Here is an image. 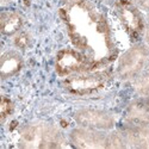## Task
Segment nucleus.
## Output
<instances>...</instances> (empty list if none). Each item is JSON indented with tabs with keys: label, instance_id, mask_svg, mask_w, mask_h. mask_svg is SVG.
<instances>
[{
	"label": "nucleus",
	"instance_id": "1",
	"mask_svg": "<svg viewBox=\"0 0 149 149\" xmlns=\"http://www.w3.org/2000/svg\"><path fill=\"white\" fill-rule=\"evenodd\" d=\"M60 16L73 47L102 69L116 57L117 49L105 15L90 0H63Z\"/></svg>",
	"mask_w": 149,
	"mask_h": 149
},
{
	"label": "nucleus",
	"instance_id": "2",
	"mask_svg": "<svg viewBox=\"0 0 149 149\" xmlns=\"http://www.w3.org/2000/svg\"><path fill=\"white\" fill-rule=\"evenodd\" d=\"M66 146V139L62 131L52 123H30L19 131L18 147L23 149H50Z\"/></svg>",
	"mask_w": 149,
	"mask_h": 149
},
{
	"label": "nucleus",
	"instance_id": "3",
	"mask_svg": "<svg viewBox=\"0 0 149 149\" xmlns=\"http://www.w3.org/2000/svg\"><path fill=\"white\" fill-rule=\"evenodd\" d=\"M112 80L110 69H97L66 77L62 81L63 88L75 95H87L103 91Z\"/></svg>",
	"mask_w": 149,
	"mask_h": 149
},
{
	"label": "nucleus",
	"instance_id": "4",
	"mask_svg": "<svg viewBox=\"0 0 149 149\" xmlns=\"http://www.w3.org/2000/svg\"><path fill=\"white\" fill-rule=\"evenodd\" d=\"M148 63L149 45L147 43H136L118 58L116 75L122 81L135 80Z\"/></svg>",
	"mask_w": 149,
	"mask_h": 149
},
{
	"label": "nucleus",
	"instance_id": "5",
	"mask_svg": "<svg viewBox=\"0 0 149 149\" xmlns=\"http://www.w3.org/2000/svg\"><path fill=\"white\" fill-rule=\"evenodd\" d=\"M116 15L131 40H139L144 35L146 20L141 10L131 0H116Z\"/></svg>",
	"mask_w": 149,
	"mask_h": 149
},
{
	"label": "nucleus",
	"instance_id": "6",
	"mask_svg": "<svg viewBox=\"0 0 149 149\" xmlns=\"http://www.w3.org/2000/svg\"><path fill=\"white\" fill-rule=\"evenodd\" d=\"M55 70L58 77L66 78L79 73L94 70L91 61L75 48H65L55 58Z\"/></svg>",
	"mask_w": 149,
	"mask_h": 149
},
{
	"label": "nucleus",
	"instance_id": "7",
	"mask_svg": "<svg viewBox=\"0 0 149 149\" xmlns=\"http://www.w3.org/2000/svg\"><path fill=\"white\" fill-rule=\"evenodd\" d=\"M74 120L79 127L110 131L115 128V117L104 110L98 109H80L74 113Z\"/></svg>",
	"mask_w": 149,
	"mask_h": 149
},
{
	"label": "nucleus",
	"instance_id": "8",
	"mask_svg": "<svg viewBox=\"0 0 149 149\" xmlns=\"http://www.w3.org/2000/svg\"><path fill=\"white\" fill-rule=\"evenodd\" d=\"M69 142L73 147L82 149L109 148V131L79 127L69 132Z\"/></svg>",
	"mask_w": 149,
	"mask_h": 149
},
{
	"label": "nucleus",
	"instance_id": "9",
	"mask_svg": "<svg viewBox=\"0 0 149 149\" xmlns=\"http://www.w3.org/2000/svg\"><path fill=\"white\" fill-rule=\"evenodd\" d=\"M124 120L134 125H149V95H140L127 106Z\"/></svg>",
	"mask_w": 149,
	"mask_h": 149
},
{
	"label": "nucleus",
	"instance_id": "10",
	"mask_svg": "<svg viewBox=\"0 0 149 149\" xmlns=\"http://www.w3.org/2000/svg\"><path fill=\"white\" fill-rule=\"evenodd\" d=\"M128 148L149 149V125L127 124L119 129Z\"/></svg>",
	"mask_w": 149,
	"mask_h": 149
},
{
	"label": "nucleus",
	"instance_id": "11",
	"mask_svg": "<svg viewBox=\"0 0 149 149\" xmlns=\"http://www.w3.org/2000/svg\"><path fill=\"white\" fill-rule=\"evenodd\" d=\"M24 66V58L18 50L11 49L3 53L0 58V75L3 80L15 77Z\"/></svg>",
	"mask_w": 149,
	"mask_h": 149
},
{
	"label": "nucleus",
	"instance_id": "12",
	"mask_svg": "<svg viewBox=\"0 0 149 149\" xmlns=\"http://www.w3.org/2000/svg\"><path fill=\"white\" fill-rule=\"evenodd\" d=\"M0 25H1V32L4 36H15L22 30L23 18L19 13L13 11L3 12Z\"/></svg>",
	"mask_w": 149,
	"mask_h": 149
},
{
	"label": "nucleus",
	"instance_id": "13",
	"mask_svg": "<svg viewBox=\"0 0 149 149\" xmlns=\"http://www.w3.org/2000/svg\"><path fill=\"white\" fill-rule=\"evenodd\" d=\"M134 90L139 95H149V63L134 80Z\"/></svg>",
	"mask_w": 149,
	"mask_h": 149
},
{
	"label": "nucleus",
	"instance_id": "14",
	"mask_svg": "<svg viewBox=\"0 0 149 149\" xmlns=\"http://www.w3.org/2000/svg\"><path fill=\"white\" fill-rule=\"evenodd\" d=\"M32 38L28 31H19L13 36V45L18 50H26L31 45Z\"/></svg>",
	"mask_w": 149,
	"mask_h": 149
},
{
	"label": "nucleus",
	"instance_id": "15",
	"mask_svg": "<svg viewBox=\"0 0 149 149\" xmlns=\"http://www.w3.org/2000/svg\"><path fill=\"white\" fill-rule=\"evenodd\" d=\"M12 113H13V103L8 97L1 95V102H0V120L1 123H5Z\"/></svg>",
	"mask_w": 149,
	"mask_h": 149
},
{
	"label": "nucleus",
	"instance_id": "16",
	"mask_svg": "<svg viewBox=\"0 0 149 149\" xmlns=\"http://www.w3.org/2000/svg\"><path fill=\"white\" fill-rule=\"evenodd\" d=\"M131 1L137 6L140 10L149 12V0H131Z\"/></svg>",
	"mask_w": 149,
	"mask_h": 149
},
{
	"label": "nucleus",
	"instance_id": "17",
	"mask_svg": "<svg viewBox=\"0 0 149 149\" xmlns=\"http://www.w3.org/2000/svg\"><path fill=\"white\" fill-rule=\"evenodd\" d=\"M144 40H146V43L149 45V17L146 22V29H144Z\"/></svg>",
	"mask_w": 149,
	"mask_h": 149
},
{
	"label": "nucleus",
	"instance_id": "18",
	"mask_svg": "<svg viewBox=\"0 0 149 149\" xmlns=\"http://www.w3.org/2000/svg\"><path fill=\"white\" fill-rule=\"evenodd\" d=\"M0 1H1V5H7L8 3L12 1V0H0Z\"/></svg>",
	"mask_w": 149,
	"mask_h": 149
}]
</instances>
